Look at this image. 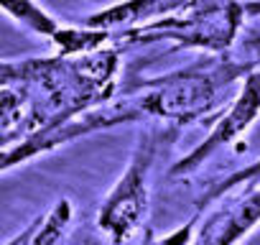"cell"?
Here are the masks:
<instances>
[{
  "mask_svg": "<svg viewBox=\"0 0 260 245\" xmlns=\"http://www.w3.org/2000/svg\"><path fill=\"white\" fill-rule=\"evenodd\" d=\"M257 64L240 49L207 54L186 67L156 77H133L120 87L136 97L143 120H161L174 126H197L212 120L230 105L242 79Z\"/></svg>",
  "mask_w": 260,
  "mask_h": 245,
  "instance_id": "2",
  "label": "cell"
},
{
  "mask_svg": "<svg viewBox=\"0 0 260 245\" xmlns=\"http://www.w3.org/2000/svg\"><path fill=\"white\" fill-rule=\"evenodd\" d=\"M74 222V202L69 197H59L46 212L34 217L18 235L8 237L3 245H56L61 242Z\"/></svg>",
  "mask_w": 260,
  "mask_h": 245,
  "instance_id": "8",
  "label": "cell"
},
{
  "mask_svg": "<svg viewBox=\"0 0 260 245\" xmlns=\"http://www.w3.org/2000/svg\"><path fill=\"white\" fill-rule=\"evenodd\" d=\"M252 184H260V159H255L252 164H247V166H242V169L227 174L224 179L209 184L207 192L197 199V212L202 215V212H204L207 207H212L214 202H222L227 194H232V192H237V189H245V187H252Z\"/></svg>",
  "mask_w": 260,
  "mask_h": 245,
  "instance_id": "10",
  "label": "cell"
},
{
  "mask_svg": "<svg viewBox=\"0 0 260 245\" xmlns=\"http://www.w3.org/2000/svg\"><path fill=\"white\" fill-rule=\"evenodd\" d=\"M122 46L89 54H51L0 64V143L51 133L110 102L122 84Z\"/></svg>",
  "mask_w": 260,
  "mask_h": 245,
  "instance_id": "1",
  "label": "cell"
},
{
  "mask_svg": "<svg viewBox=\"0 0 260 245\" xmlns=\"http://www.w3.org/2000/svg\"><path fill=\"white\" fill-rule=\"evenodd\" d=\"M181 126L151 120L138 133L136 148L127 159L125 171L102 197L97 209V230L112 242H127L138 235L146 222L151 202V181L161 156L179 141Z\"/></svg>",
  "mask_w": 260,
  "mask_h": 245,
  "instance_id": "3",
  "label": "cell"
},
{
  "mask_svg": "<svg viewBox=\"0 0 260 245\" xmlns=\"http://www.w3.org/2000/svg\"><path fill=\"white\" fill-rule=\"evenodd\" d=\"M245 21H250L245 0H194L186 8L169 13L164 18L115 31V44H171L174 49L224 54L235 49L245 28Z\"/></svg>",
  "mask_w": 260,
  "mask_h": 245,
  "instance_id": "4",
  "label": "cell"
},
{
  "mask_svg": "<svg viewBox=\"0 0 260 245\" xmlns=\"http://www.w3.org/2000/svg\"><path fill=\"white\" fill-rule=\"evenodd\" d=\"M194 0H117L112 6H105L87 18H82L89 26L110 28V31H122L138 23H148L156 18H164L169 13H176L186 8Z\"/></svg>",
  "mask_w": 260,
  "mask_h": 245,
  "instance_id": "7",
  "label": "cell"
},
{
  "mask_svg": "<svg viewBox=\"0 0 260 245\" xmlns=\"http://www.w3.org/2000/svg\"><path fill=\"white\" fill-rule=\"evenodd\" d=\"M242 51L260 67V28L257 31H250L247 36H245V41H242Z\"/></svg>",
  "mask_w": 260,
  "mask_h": 245,
  "instance_id": "11",
  "label": "cell"
},
{
  "mask_svg": "<svg viewBox=\"0 0 260 245\" xmlns=\"http://www.w3.org/2000/svg\"><path fill=\"white\" fill-rule=\"evenodd\" d=\"M260 117V67L252 69L240 89L235 92V97L230 100L227 107H222L214 115L212 131L204 136V141L199 146H194L184 159H179L176 164L169 166V179H184L191 176L194 171H199L214 154L230 148L235 141H240Z\"/></svg>",
  "mask_w": 260,
  "mask_h": 245,
  "instance_id": "5",
  "label": "cell"
},
{
  "mask_svg": "<svg viewBox=\"0 0 260 245\" xmlns=\"http://www.w3.org/2000/svg\"><path fill=\"white\" fill-rule=\"evenodd\" d=\"M245 11L250 21H260V0H245Z\"/></svg>",
  "mask_w": 260,
  "mask_h": 245,
  "instance_id": "12",
  "label": "cell"
},
{
  "mask_svg": "<svg viewBox=\"0 0 260 245\" xmlns=\"http://www.w3.org/2000/svg\"><path fill=\"white\" fill-rule=\"evenodd\" d=\"M0 8H3V13L16 21L21 28L41 36V39H49V44L61 34L64 23L49 11L44 8L39 0H0Z\"/></svg>",
  "mask_w": 260,
  "mask_h": 245,
  "instance_id": "9",
  "label": "cell"
},
{
  "mask_svg": "<svg viewBox=\"0 0 260 245\" xmlns=\"http://www.w3.org/2000/svg\"><path fill=\"white\" fill-rule=\"evenodd\" d=\"M260 225V184L245 187L240 197L232 202H222L214 212H209L204 220L199 215L194 242H209V245H230L245 240L255 227Z\"/></svg>",
  "mask_w": 260,
  "mask_h": 245,
  "instance_id": "6",
  "label": "cell"
}]
</instances>
